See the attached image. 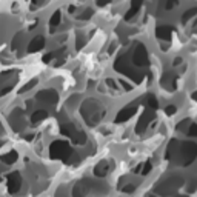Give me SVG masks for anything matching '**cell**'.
<instances>
[{
	"label": "cell",
	"instance_id": "20",
	"mask_svg": "<svg viewBox=\"0 0 197 197\" xmlns=\"http://www.w3.org/2000/svg\"><path fill=\"white\" fill-rule=\"evenodd\" d=\"M145 106H146L148 110H153V111H156V110L159 108V102H157V98H156L153 94H148V95L145 97Z\"/></svg>",
	"mask_w": 197,
	"mask_h": 197
},
{
	"label": "cell",
	"instance_id": "38",
	"mask_svg": "<svg viewBox=\"0 0 197 197\" xmlns=\"http://www.w3.org/2000/svg\"><path fill=\"white\" fill-rule=\"evenodd\" d=\"M151 171V163L149 162H146L145 165H143V171H142V174H148Z\"/></svg>",
	"mask_w": 197,
	"mask_h": 197
},
{
	"label": "cell",
	"instance_id": "22",
	"mask_svg": "<svg viewBox=\"0 0 197 197\" xmlns=\"http://www.w3.org/2000/svg\"><path fill=\"white\" fill-rule=\"evenodd\" d=\"M13 71H3L2 74H0V86H5V83H8V82H11V83H14L13 80H11V77H13ZM10 85V83H8Z\"/></svg>",
	"mask_w": 197,
	"mask_h": 197
},
{
	"label": "cell",
	"instance_id": "7",
	"mask_svg": "<svg viewBox=\"0 0 197 197\" xmlns=\"http://www.w3.org/2000/svg\"><path fill=\"white\" fill-rule=\"evenodd\" d=\"M133 62L137 66H148L149 57H148V51L143 43H136V46L133 49Z\"/></svg>",
	"mask_w": 197,
	"mask_h": 197
},
{
	"label": "cell",
	"instance_id": "9",
	"mask_svg": "<svg viewBox=\"0 0 197 197\" xmlns=\"http://www.w3.org/2000/svg\"><path fill=\"white\" fill-rule=\"evenodd\" d=\"M154 119H156V113H154L153 110H148V108H146V111L140 116V119H139L137 123H136V133H137V134H142V133L149 126V123H151Z\"/></svg>",
	"mask_w": 197,
	"mask_h": 197
},
{
	"label": "cell",
	"instance_id": "5",
	"mask_svg": "<svg viewBox=\"0 0 197 197\" xmlns=\"http://www.w3.org/2000/svg\"><path fill=\"white\" fill-rule=\"evenodd\" d=\"M36 102L46 105V106H54L59 102V94L56 89H42L40 92L36 94Z\"/></svg>",
	"mask_w": 197,
	"mask_h": 197
},
{
	"label": "cell",
	"instance_id": "19",
	"mask_svg": "<svg viewBox=\"0 0 197 197\" xmlns=\"http://www.w3.org/2000/svg\"><path fill=\"white\" fill-rule=\"evenodd\" d=\"M71 140H72V143H75V145H85L88 139H86V134H85L83 131L77 129V131L71 136Z\"/></svg>",
	"mask_w": 197,
	"mask_h": 197
},
{
	"label": "cell",
	"instance_id": "41",
	"mask_svg": "<svg viewBox=\"0 0 197 197\" xmlns=\"http://www.w3.org/2000/svg\"><path fill=\"white\" fill-rule=\"evenodd\" d=\"M69 13H75V6H69Z\"/></svg>",
	"mask_w": 197,
	"mask_h": 197
},
{
	"label": "cell",
	"instance_id": "21",
	"mask_svg": "<svg viewBox=\"0 0 197 197\" xmlns=\"http://www.w3.org/2000/svg\"><path fill=\"white\" fill-rule=\"evenodd\" d=\"M23 40H25V33H17L11 40V48L13 49H19L23 45Z\"/></svg>",
	"mask_w": 197,
	"mask_h": 197
},
{
	"label": "cell",
	"instance_id": "24",
	"mask_svg": "<svg viewBox=\"0 0 197 197\" xmlns=\"http://www.w3.org/2000/svg\"><path fill=\"white\" fill-rule=\"evenodd\" d=\"M60 20H62V11H54V14L51 16V19H49V25L51 26H57V25H60Z\"/></svg>",
	"mask_w": 197,
	"mask_h": 197
},
{
	"label": "cell",
	"instance_id": "33",
	"mask_svg": "<svg viewBox=\"0 0 197 197\" xmlns=\"http://www.w3.org/2000/svg\"><path fill=\"white\" fill-rule=\"evenodd\" d=\"M176 111H177V108H176L174 105H168V106L165 108V113H166L168 116H174V114H176Z\"/></svg>",
	"mask_w": 197,
	"mask_h": 197
},
{
	"label": "cell",
	"instance_id": "26",
	"mask_svg": "<svg viewBox=\"0 0 197 197\" xmlns=\"http://www.w3.org/2000/svg\"><path fill=\"white\" fill-rule=\"evenodd\" d=\"M77 40H75V48L77 49H82L83 46H85V43H86V37L82 34V33H77Z\"/></svg>",
	"mask_w": 197,
	"mask_h": 197
},
{
	"label": "cell",
	"instance_id": "13",
	"mask_svg": "<svg viewBox=\"0 0 197 197\" xmlns=\"http://www.w3.org/2000/svg\"><path fill=\"white\" fill-rule=\"evenodd\" d=\"M171 34H172V28L169 25H160L157 29H156V36L159 40H163V42H168L171 40Z\"/></svg>",
	"mask_w": 197,
	"mask_h": 197
},
{
	"label": "cell",
	"instance_id": "23",
	"mask_svg": "<svg viewBox=\"0 0 197 197\" xmlns=\"http://www.w3.org/2000/svg\"><path fill=\"white\" fill-rule=\"evenodd\" d=\"M197 14V10L195 8H189V10H186L183 14H182V23H186V22H189L194 16Z\"/></svg>",
	"mask_w": 197,
	"mask_h": 197
},
{
	"label": "cell",
	"instance_id": "36",
	"mask_svg": "<svg viewBox=\"0 0 197 197\" xmlns=\"http://www.w3.org/2000/svg\"><path fill=\"white\" fill-rule=\"evenodd\" d=\"M52 59H54V52H48V54H45V56H43V62H45V63L51 62Z\"/></svg>",
	"mask_w": 197,
	"mask_h": 197
},
{
	"label": "cell",
	"instance_id": "1",
	"mask_svg": "<svg viewBox=\"0 0 197 197\" xmlns=\"http://www.w3.org/2000/svg\"><path fill=\"white\" fill-rule=\"evenodd\" d=\"M103 113L105 111H103L102 103L95 100V98H86L80 106V114H82L83 120L86 122V125H89V126H95L100 122Z\"/></svg>",
	"mask_w": 197,
	"mask_h": 197
},
{
	"label": "cell",
	"instance_id": "15",
	"mask_svg": "<svg viewBox=\"0 0 197 197\" xmlns=\"http://www.w3.org/2000/svg\"><path fill=\"white\" fill-rule=\"evenodd\" d=\"M108 171H110V163H108L106 160L98 162V163L95 165V168H94V174H95L97 177H105V176L108 174Z\"/></svg>",
	"mask_w": 197,
	"mask_h": 197
},
{
	"label": "cell",
	"instance_id": "47",
	"mask_svg": "<svg viewBox=\"0 0 197 197\" xmlns=\"http://www.w3.org/2000/svg\"><path fill=\"white\" fill-rule=\"evenodd\" d=\"M34 2H39V0H34Z\"/></svg>",
	"mask_w": 197,
	"mask_h": 197
},
{
	"label": "cell",
	"instance_id": "32",
	"mask_svg": "<svg viewBox=\"0 0 197 197\" xmlns=\"http://www.w3.org/2000/svg\"><path fill=\"white\" fill-rule=\"evenodd\" d=\"M177 5H179V0H166V3H165V8L169 11V10L176 8Z\"/></svg>",
	"mask_w": 197,
	"mask_h": 197
},
{
	"label": "cell",
	"instance_id": "3",
	"mask_svg": "<svg viewBox=\"0 0 197 197\" xmlns=\"http://www.w3.org/2000/svg\"><path fill=\"white\" fill-rule=\"evenodd\" d=\"M195 156H197V146H195L194 142H183V143H180L179 148H177V153H176V157H180L179 163L183 165V166H188L189 163H192Z\"/></svg>",
	"mask_w": 197,
	"mask_h": 197
},
{
	"label": "cell",
	"instance_id": "45",
	"mask_svg": "<svg viewBox=\"0 0 197 197\" xmlns=\"http://www.w3.org/2000/svg\"><path fill=\"white\" fill-rule=\"evenodd\" d=\"M0 131H2V123H0Z\"/></svg>",
	"mask_w": 197,
	"mask_h": 197
},
{
	"label": "cell",
	"instance_id": "11",
	"mask_svg": "<svg viewBox=\"0 0 197 197\" xmlns=\"http://www.w3.org/2000/svg\"><path fill=\"white\" fill-rule=\"evenodd\" d=\"M137 113V105H128L123 110H120L116 116V123H123L126 120H129L134 114Z\"/></svg>",
	"mask_w": 197,
	"mask_h": 197
},
{
	"label": "cell",
	"instance_id": "8",
	"mask_svg": "<svg viewBox=\"0 0 197 197\" xmlns=\"http://www.w3.org/2000/svg\"><path fill=\"white\" fill-rule=\"evenodd\" d=\"M10 125L14 131H22L25 128V116L20 108H14L10 114Z\"/></svg>",
	"mask_w": 197,
	"mask_h": 197
},
{
	"label": "cell",
	"instance_id": "30",
	"mask_svg": "<svg viewBox=\"0 0 197 197\" xmlns=\"http://www.w3.org/2000/svg\"><path fill=\"white\" fill-rule=\"evenodd\" d=\"M14 88V83H10V85H5V86H0V97L6 95L8 92H11Z\"/></svg>",
	"mask_w": 197,
	"mask_h": 197
},
{
	"label": "cell",
	"instance_id": "4",
	"mask_svg": "<svg viewBox=\"0 0 197 197\" xmlns=\"http://www.w3.org/2000/svg\"><path fill=\"white\" fill-rule=\"evenodd\" d=\"M49 154H51L52 159L63 160V162H69V159L72 157L74 151H72V148L69 146V143L56 140V142H52V143L49 145Z\"/></svg>",
	"mask_w": 197,
	"mask_h": 197
},
{
	"label": "cell",
	"instance_id": "14",
	"mask_svg": "<svg viewBox=\"0 0 197 197\" xmlns=\"http://www.w3.org/2000/svg\"><path fill=\"white\" fill-rule=\"evenodd\" d=\"M45 48V39L42 36H37L31 40V43L28 45V52H37L40 49Z\"/></svg>",
	"mask_w": 197,
	"mask_h": 197
},
{
	"label": "cell",
	"instance_id": "29",
	"mask_svg": "<svg viewBox=\"0 0 197 197\" xmlns=\"http://www.w3.org/2000/svg\"><path fill=\"white\" fill-rule=\"evenodd\" d=\"M186 134H188L189 137H195V136H197V125H195L194 122L189 123V126H188V129H186Z\"/></svg>",
	"mask_w": 197,
	"mask_h": 197
},
{
	"label": "cell",
	"instance_id": "10",
	"mask_svg": "<svg viewBox=\"0 0 197 197\" xmlns=\"http://www.w3.org/2000/svg\"><path fill=\"white\" fill-rule=\"evenodd\" d=\"M176 82H177V75L172 71H166L163 72L162 79H160V85L163 89L166 91H174L176 89Z\"/></svg>",
	"mask_w": 197,
	"mask_h": 197
},
{
	"label": "cell",
	"instance_id": "18",
	"mask_svg": "<svg viewBox=\"0 0 197 197\" xmlns=\"http://www.w3.org/2000/svg\"><path fill=\"white\" fill-rule=\"evenodd\" d=\"M17 157H19L17 151H10V153H6V154H3L2 157H0V160H2L5 165H13V163L17 162Z\"/></svg>",
	"mask_w": 197,
	"mask_h": 197
},
{
	"label": "cell",
	"instance_id": "31",
	"mask_svg": "<svg viewBox=\"0 0 197 197\" xmlns=\"http://www.w3.org/2000/svg\"><path fill=\"white\" fill-rule=\"evenodd\" d=\"M137 14H139V10H136V8H131V10H129V11L125 14V20H126V22H131V20H133V19H134Z\"/></svg>",
	"mask_w": 197,
	"mask_h": 197
},
{
	"label": "cell",
	"instance_id": "44",
	"mask_svg": "<svg viewBox=\"0 0 197 197\" xmlns=\"http://www.w3.org/2000/svg\"><path fill=\"white\" fill-rule=\"evenodd\" d=\"M2 145H3V142H0V148H2Z\"/></svg>",
	"mask_w": 197,
	"mask_h": 197
},
{
	"label": "cell",
	"instance_id": "17",
	"mask_svg": "<svg viewBox=\"0 0 197 197\" xmlns=\"http://www.w3.org/2000/svg\"><path fill=\"white\" fill-rule=\"evenodd\" d=\"M46 117H48V113H46L45 110H37V111H34L33 116H31V123H33V125H37V123L43 122Z\"/></svg>",
	"mask_w": 197,
	"mask_h": 197
},
{
	"label": "cell",
	"instance_id": "6",
	"mask_svg": "<svg viewBox=\"0 0 197 197\" xmlns=\"http://www.w3.org/2000/svg\"><path fill=\"white\" fill-rule=\"evenodd\" d=\"M182 183H183L182 177L174 176V177H169V179H166V180L160 182V183L157 185V191H159V194L166 195V194H171L172 191H176V189H177V188H179Z\"/></svg>",
	"mask_w": 197,
	"mask_h": 197
},
{
	"label": "cell",
	"instance_id": "42",
	"mask_svg": "<svg viewBox=\"0 0 197 197\" xmlns=\"http://www.w3.org/2000/svg\"><path fill=\"white\" fill-rule=\"evenodd\" d=\"M180 62H182V59H176V62H174V65H179Z\"/></svg>",
	"mask_w": 197,
	"mask_h": 197
},
{
	"label": "cell",
	"instance_id": "2",
	"mask_svg": "<svg viewBox=\"0 0 197 197\" xmlns=\"http://www.w3.org/2000/svg\"><path fill=\"white\" fill-rule=\"evenodd\" d=\"M114 69L117 72H120V74H125V75L131 77L136 83H142V80H143V74L142 72H137L133 68V65L129 63V60L126 59V56H119L117 57V60L114 63Z\"/></svg>",
	"mask_w": 197,
	"mask_h": 197
},
{
	"label": "cell",
	"instance_id": "27",
	"mask_svg": "<svg viewBox=\"0 0 197 197\" xmlns=\"http://www.w3.org/2000/svg\"><path fill=\"white\" fill-rule=\"evenodd\" d=\"M189 123H191V120H189V119H185V120H182L180 123H177L176 129H177L179 133H186V129H188Z\"/></svg>",
	"mask_w": 197,
	"mask_h": 197
},
{
	"label": "cell",
	"instance_id": "16",
	"mask_svg": "<svg viewBox=\"0 0 197 197\" xmlns=\"http://www.w3.org/2000/svg\"><path fill=\"white\" fill-rule=\"evenodd\" d=\"M75 131H77V126H75L72 122H63V123L60 125V133H62L63 136L71 137Z\"/></svg>",
	"mask_w": 197,
	"mask_h": 197
},
{
	"label": "cell",
	"instance_id": "28",
	"mask_svg": "<svg viewBox=\"0 0 197 197\" xmlns=\"http://www.w3.org/2000/svg\"><path fill=\"white\" fill-rule=\"evenodd\" d=\"M92 14H94V11H92L91 8H88V10H85V11L79 16V20H89V19L92 17Z\"/></svg>",
	"mask_w": 197,
	"mask_h": 197
},
{
	"label": "cell",
	"instance_id": "35",
	"mask_svg": "<svg viewBox=\"0 0 197 197\" xmlns=\"http://www.w3.org/2000/svg\"><path fill=\"white\" fill-rule=\"evenodd\" d=\"M106 85H108L110 88H113L114 91H116V89H119V86L116 85V80H113V79H106Z\"/></svg>",
	"mask_w": 197,
	"mask_h": 197
},
{
	"label": "cell",
	"instance_id": "43",
	"mask_svg": "<svg viewBox=\"0 0 197 197\" xmlns=\"http://www.w3.org/2000/svg\"><path fill=\"white\" fill-rule=\"evenodd\" d=\"M33 137H34V136H33V134H28V136H26V140H31V139H33Z\"/></svg>",
	"mask_w": 197,
	"mask_h": 197
},
{
	"label": "cell",
	"instance_id": "12",
	"mask_svg": "<svg viewBox=\"0 0 197 197\" xmlns=\"http://www.w3.org/2000/svg\"><path fill=\"white\" fill-rule=\"evenodd\" d=\"M20 186H22V176H20V172H17V171L11 172L8 176V189H10V192L11 194H17Z\"/></svg>",
	"mask_w": 197,
	"mask_h": 197
},
{
	"label": "cell",
	"instance_id": "40",
	"mask_svg": "<svg viewBox=\"0 0 197 197\" xmlns=\"http://www.w3.org/2000/svg\"><path fill=\"white\" fill-rule=\"evenodd\" d=\"M120 83H122V86H123V88H125V89H126V91H129V89H131V85H128V83H125V82H123V80H122V82H120Z\"/></svg>",
	"mask_w": 197,
	"mask_h": 197
},
{
	"label": "cell",
	"instance_id": "46",
	"mask_svg": "<svg viewBox=\"0 0 197 197\" xmlns=\"http://www.w3.org/2000/svg\"><path fill=\"white\" fill-rule=\"evenodd\" d=\"M0 182H2V176H0Z\"/></svg>",
	"mask_w": 197,
	"mask_h": 197
},
{
	"label": "cell",
	"instance_id": "37",
	"mask_svg": "<svg viewBox=\"0 0 197 197\" xmlns=\"http://www.w3.org/2000/svg\"><path fill=\"white\" fill-rule=\"evenodd\" d=\"M133 191H136V185H126V186H123V192H133Z\"/></svg>",
	"mask_w": 197,
	"mask_h": 197
},
{
	"label": "cell",
	"instance_id": "34",
	"mask_svg": "<svg viewBox=\"0 0 197 197\" xmlns=\"http://www.w3.org/2000/svg\"><path fill=\"white\" fill-rule=\"evenodd\" d=\"M143 3V0H131V8H136V10H140Z\"/></svg>",
	"mask_w": 197,
	"mask_h": 197
},
{
	"label": "cell",
	"instance_id": "39",
	"mask_svg": "<svg viewBox=\"0 0 197 197\" xmlns=\"http://www.w3.org/2000/svg\"><path fill=\"white\" fill-rule=\"evenodd\" d=\"M97 6H105V5H108V3H111V0H97Z\"/></svg>",
	"mask_w": 197,
	"mask_h": 197
},
{
	"label": "cell",
	"instance_id": "25",
	"mask_svg": "<svg viewBox=\"0 0 197 197\" xmlns=\"http://www.w3.org/2000/svg\"><path fill=\"white\" fill-rule=\"evenodd\" d=\"M37 82H39L37 79H33V80H29L26 85H23V86L20 88V91H19V92H20V94H25V92H28L29 89H33V88L37 85Z\"/></svg>",
	"mask_w": 197,
	"mask_h": 197
}]
</instances>
